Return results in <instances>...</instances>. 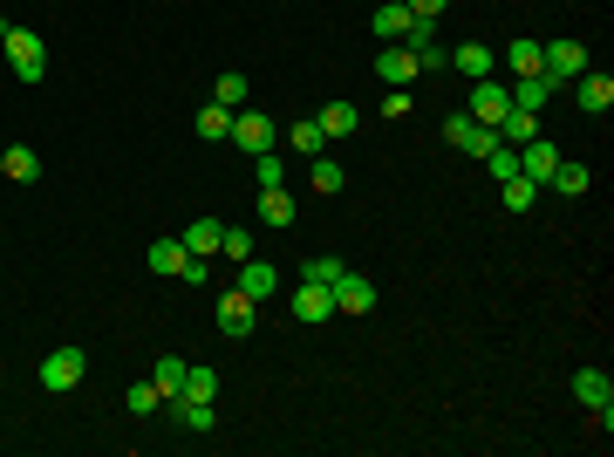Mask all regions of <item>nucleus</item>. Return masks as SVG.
I'll list each match as a JSON object with an SVG mask.
<instances>
[{
    "instance_id": "nucleus-38",
    "label": "nucleus",
    "mask_w": 614,
    "mask_h": 457,
    "mask_svg": "<svg viewBox=\"0 0 614 457\" xmlns=\"http://www.w3.org/2000/svg\"><path fill=\"white\" fill-rule=\"evenodd\" d=\"M219 253H226V260H253V232L226 226V239H219Z\"/></svg>"
},
{
    "instance_id": "nucleus-1",
    "label": "nucleus",
    "mask_w": 614,
    "mask_h": 457,
    "mask_svg": "<svg viewBox=\"0 0 614 457\" xmlns=\"http://www.w3.org/2000/svg\"><path fill=\"white\" fill-rule=\"evenodd\" d=\"M0 48H7V62H14V76H21V82H41V69H48V48H41L35 28L0 21Z\"/></svg>"
},
{
    "instance_id": "nucleus-10",
    "label": "nucleus",
    "mask_w": 614,
    "mask_h": 457,
    "mask_svg": "<svg viewBox=\"0 0 614 457\" xmlns=\"http://www.w3.org/2000/svg\"><path fill=\"white\" fill-rule=\"evenodd\" d=\"M253 307H260V301H246L239 287H226V294H219V335H232V342L253 335Z\"/></svg>"
},
{
    "instance_id": "nucleus-14",
    "label": "nucleus",
    "mask_w": 614,
    "mask_h": 457,
    "mask_svg": "<svg viewBox=\"0 0 614 457\" xmlns=\"http://www.w3.org/2000/svg\"><path fill=\"white\" fill-rule=\"evenodd\" d=\"M553 89H560V82H553V76H519V82H512V110L539 116V110H546V103H553Z\"/></svg>"
},
{
    "instance_id": "nucleus-5",
    "label": "nucleus",
    "mask_w": 614,
    "mask_h": 457,
    "mask_svg": "<svg viewBox=\"0 0 614 457\" xmlns=\"http://www.w3.org/2000/svg\"><path fill=\"white\" fill-rule=\"evenodd\" d=\"M444 144L464 151V157H485V151H492V130H485V123H471L464 110H451V116H444Z\"/></svg>"
},
{
    "instance_id": "nucleus-9",
    "label": "nucleus",
    "mask_w": 614,
    "mask_h": 457,
    "mask_svg": "<svg viewBox=\"0 0 614 457\" xmlns=\"http://www.w3.org/2000/svg\"><path fill=\"white\" fill-rule=\"evenodd\" d=\"M328 294H335V314H369V307H376V287H369V280H362V273H335V287H328Z\"/></svg>"
},
{
    "instance_id": "nucleus-31",
    "label": "nucleus",
    "mask_w": 614,
    "mask_h": 457,
    "mask_svg": "<svg viewBox=\"0 0 614 457\" xmlns=\"http://www.w3.org/2000/svg\"><path fill=\"white\" fill-rule=\"evenodd\" d=\"M505 69H512V76H539V41H512V48H505Z\"/></svg>"
},
{
    "instance_id": "nucleus-17",
    "label": "nucleus",
    "mask_w": 614,
    "mask_h": 457,
    "mask_svg": "<svg viewBox=\"0 0 614 457\" xmlns=\"http://www.w3.org/2000/svg\"><path fill=\"white\" fill-rule=\"evenodd\" d=\"M178 239H185V253H192V260H212V253H219V239H226V226H219V219H192Z\"/></svg>"
},
{
    "instance_id": "nucleus-25",
    "label": "nucleus",
    "mask_w": 614,
    "mask_h": 457,
    "mask_svg": "<svg viewBox=\"0 0 614 457\" xmlns=\"http://www.w3.org/2000/svg\"><path fill=\"white\" fill-rule=\"evenodd\" d=\"M314 123H321V137H348L362 116H355V103H328V110H314Z\"/></svg>"
},
{
    "instance_id": "nucleus-40",
    "label": "nucleus",
    "mask_w": 614,
    "mask_h": 457,
    "mask_svg": "<svg viewBox=\"0 0 614 457\" xmlns=\"http://www.w3.org/2000/svg\"><path fill=\"white\" fill-rule=\"evenodd\" d=\"M410 110H417V103H410V89H389V96H383V116H410Z\"/></svg>"
},
{
    "instance_id": "nucleus-7",
    "label": "nucleus",
    "mask_w": 614,
    "mask_h": 457,
    "mask_svg": "<svg viewBox=\"0 0 614 457\" xmlns=\"http://www.w3.org/2000/svg\"><path fill=\"white\" fill-rule=\"evenodd\" d=\"M232 144H239L246 157L273 151V116H260V110H232Z\"/></svg>"
},
{
    "instance_id": "nucleus-36",
    "label": "nucleus",
    "mask_w": 614,
    "mask_h": 457,
    "mask_svg": "<svg viewBox=\"0 0 614 457\" xmlns=\"http://www.w3.org/2000/svg\"><path fill=\"white\" fill-rule=\"evenodd\" d=\"M212 103L239 110V103H246V76H239V69H226V76H219V96H212Z\"/></svg>"
},
{
    "instance_id": "nucleus-33",
    "label": "nucleus",
    "mask_w": 614,
    "mask_h": 457,
    "mask_svg": "<svg viewBox=\"0 0 614 457\" xmlns=\"http://www.w3.org/2000/svg\"><path fill=\"white\" fill-rule=\"evenodd\" d=\"M478 164H492V178H499V185H505V178H519V151H512V144H499V137H492V151L478 157Z\"/></svg>"
},
{
    "instance_id": "nucleus-22",
    "label": "nucleus",
    "mask_w": 614,
    "mask_h": 457,
    "mask_svg": "<svg viewBox=\"0 0 614 457\" xmlns=\"http://www.w3.org/2000/svg\"><path fill=\"white\" fill-rule=\"evenodd\" d=\"M0 171H7L14 185H28V178H41V157L28 151V144H7V151H0Z\"/></svg>"
},
{
    "instance_id": "nucleus-18",
    "label": "nucleus",
    "mask_w": 614,
    "mask_h": 457,
    "mask_svg": "<svg viewBox=\"0 0 614 457\" xmlns=\"http://www.w3.org/2000/svg\"><path fill=\"white\" fill-rule=\"evenodd\" d=\"M328 314H335V294L314 287V280H301V287H294V321H328Z\"/></svg>"
},
{
    "instance_id": "nucleus-27",
    "label": "nucleus",
    "mask_w": 614,
    "mask_h": 457,
    "mask_svg": "<svg viewBox=\"0 0 614 457\" xmlns=\"http://www.w3.org/2000/svg\"><path fill=\"white\" fill-rule=\"evenodd\" d=\"M198 137H205V144H226V137H232V110H226V103L198 110Z\"/></svg>"
},
{
    "instance_id": "nucleus-39",
    "label": "nucleus",
    "mask_w": 614,
    "mask_h": 457,
    "mask_svg": "<svg viewBox=\"0 0 614 457\" xmlns=\"http://www.w3.org/2000/svg\"><path fill=\"white\" fill-rule=\"evenodd\" d=\"M253 171H260V191H267V185H287V164H280L273 151H260V157H253Z\"/></svg>"
},
{
    "instance_id": "nucleus-15",
    "label": "nucleus",
    "mask_w": 614,
    "mask_h": 457,
    "mask_svg": "<svg viewBox=\"0 0 614 457\" xmlns=\"http://www.w3.org/2000/svg\"><path fill=\"white\" fill-rule=\"evenodd\" d=\"M273 287H280V273L267 260H239V294L246 301H273Z\"/></svg>"
},
{
    "instance_id": "nucleus-37",
    "label": "nucleus",
    "mask_w": 614,
    "mask_h": 457,
    "mask_svg": "<svg viewBox=\"0 0 614 457\" xmlns=\"http://www.w3.org/2000/svg\"><path fill=\"white\" fill-rule=\"evenodd\" d=\"M123 403H130V417H151V410L164 403V396H157V382H137V389H130Z\"/></svg>"
},
{
    "instance_id": "nucleus-6",
    "label": "nucleus",
    "mask_w": 614,
    "mask_h": 457,
    "mask_svg": "<svg viewBox=\"0 0 614 457\" xmlns=\"http://www.w3.org/2000/svg\"><path fill=\"white\" fill-rule=\"evenodd\" d=\"M82 376H89V355H82V348H55V355L41 362V382H48L55 396H62V389H76Z\"/></svg>"
},
{
    "instance_id": "nucleus-12",
    "label": "nucleus",
    "mask_w": 614,
    "mask_h": 457,
    "mask_svg": "<svg viewBox=\"0 0 614 457\" xmlns=\"http://www.w3.org/2000/svg\"><path fill=\"white\" fill-rule=\"evenodd\" d=\"M553 164H560V151H553L546 137H526V144H519V178L546 185V178H553Z\"/></svg>"
},
{
    "instance_id": "nucleus-19",
    "label": "nucleus",
    "mask_w": 614,
    "mask_h": 457,
    "mask_svg": "<svg viewBox=\"0 0 614 457\" xmlns=\"http://www.w3.org/2000/svg\"><path fill=\"white\" fill-rule=\"evenodd\" d=\"M444 62H451L458 76H471V82H485V76H492V48H485V41H464V48H451Z\"/></svg>"
},
{
    "instance_id": "nucleus-35",
    "label": "nucleus",
    "mask_w": 614,
    "mask_h": 457,
    "mask_svg": "<svg viewBox=\"0 0 614 457\" xmlns=\"http://www.w3.org/2000/svg\"><path fill=\"white\" fill-rule=\"evenodd\" d=\"M335 273H342V260H335V253H314V260L301 267V280H314V287H335Z\"/></svg>"
},
{
    "instance_id": "nucleus-2",
    "label": "nucleus",
    "mask_w": 614,
    "mask_h": 457,
    "mask_svg": "<svg viewBox=\"0 0 614 457\" xmlns=\"http://www.w3.org/2000/svg\"><path fill=\"white\" fill-rule=\"evenodd\" d=\"M512 110V89H505L499 76H485V82H471V103H464V116L471 123H485V130H499V116Z\"/></svg>"
},
{
    "instance_id": "nucleus-3",
    "label": "nucleus",
    "mask_w": 614,
    "mask_h": 457,
    "mask_svg": "<svg viewBox=\"0 0 614 457\" xmlns=\"http://www.w3.org/2000/svg\"><path fill=\"white\" fill-rule=\"evenodd\" d=\"M157 273H171V280H205V260L185 253V239H151V253H144Z\"/></svg>"
},
{
    "instance_id": "nucleus-30",
    "label": "nucleus",
    "mask_w": 614,
    "mask_h": 457,
    "mask_svg": "<svg viewBox=\"0 0 614 457\" xmlns=\"http://www.w3.org/2000/svg\"><path fill=\"white\" fill-rule=\"evenodd\" d=\"M499 198H505V212H533V205H539V185H533V178H505Z\"/></svg>"
},
{
    "instance_id": "nucleus-34",
    "label": "nucleus",
    "mask_w": 614,
    "mask_h": 457,
    "mask_svg": "<svg viewBox=\"0 0 614 457\" xmlns=\"http://www.w3.org/2000/svg\"><path fill=\"white\" fill-rule=\"evenodd\" d=\"M185 369H192V362H178V355H164V362H157V396H178V389H185Z\"/></svg>"
},
{
    "instance_id": "nucleus-13",
    "label": "nucleus",
    "mask_w": 614,
    "mask_h": 457,
    "mask_svg": "<svg viewBox=\"0 0 614 457\" xmlns=\"http://www.w3.org/2000/svg\"><path fill=\"white\" fill-rule=\"evenodd\" d=\"M574 396L594 410V417H601V410H614V376H608V369H580V376H574Z\"/></svg>"
},
{
    "instance_id": "nucleus-42",
    "label": "nucleus",
    "mask_w": 614,
    "mask_h": 457,
    "mask_svg": "<svg viewBox=\"0 0 614 457\" xmlns=\"http://www.w3.org/2000/svg\"><path fill=\"white\" fill-rule=\"evenodd\" d=\"M0 178H7V171H0Z\"/></svg>"
},
{
    "instance_id": "nucleus-26",
    "label": "nucleus",
    "mask_w": 614,
    "mask_h": 457,
    "mask_svg": "<svg viewBox=\"0 0 614 457\" xmlns=\"http://www.w3.org/2000/svg\"><path fill=\"white\" fill-rule=\"evenodd\" d=\"M307 164H314L307 178H314V191H321V198H335V191L348 185V171H342V164H335V157H307Z\"/></svg>"
},
{
    "instance_id": "nucleus-32",
    "label": "nucleus",
    "mask_w": 614,
    "mask_h": 457,
    "mask_svg": "<svg viewBox=\"0 0 614 457\" xmlns=\"http://www.w3.org/2000/svg\"><path fill=\"white\" fill-rule=\"evenodd\" d=\"M287 144H294L301 157H321V144H328V137H321V123H314V116H301V123L287 130Z\"/></svg>"
},
{
    "instance_id": "nucleus-20",
    "label": "nucleus",
    "mask_w": 614,
    "mask_h": 457,
    "mask_svg": "<svg viewBox=\"0 0 614 457\" xmlns=\"http://www.w3.org/2000/svg\"><path fill=\"white\" fill-rule=\"evenodd\" d=\"M574 96H580V110H587V116L614 110V82H608V76H594V69H587V76H574Z\"/></svg>"
},
{
    "instance_id": "nucleus-16",
    "label": "nucleus",
    "mask_w": 614,
    "mask_h": 457,
    "mask_svg": "<svg viewBox=\"0 0 614 457\" xmlns=\"http://www.w3.org/2000/svg\"><path fill=\"white\" fill-rule=\"evenodd\" d=\"M164 410L185 423V430H198V437H205V430L219 423V403H192V396H164Z\"/></svg>"
},
{
    "instance_id": "nucleus-23",
    "label": "nucleus",
    "mask_w": 614,
    "mask_h": 457,
    "mask_svg": "<svg viewBox=\"0 0 614 457\" xmlns=\"http://www.w3.org/2000/svg\"><path fill=\"white\" fill-rule=\"evenodd\" d=\"M260 226H294V198H287V185L260 191Z\"/></svg>"
},
{
    "instance_id": "nucleus-21",
    "label": "nucleus",
    "mask_w": 614,
    "mask_h": 457,
    "mask_svg": "<svg viewBox=\"0 0 614 457\" xmlns=\"http://www.w3.org/2000/svg\"><path fill=\"white\" fill-rule=\"evenodd\" d=\"M410 21H417V14H410V7H403V0H383V7H376V21H369V28H376V41H403V28H410Z\"/></svg>"
},
{
    "instance_id": "nucleus-4",
    "label": "nucleus",
    "mask_w": 614,
    "mask_h": 457,
    "mask_svg": "<svg viewBox=\"0 0 614 457\" xmlns=\"http://www.w3.org/2000/svg\"><path fill=\"white\" fill-rule=\"evenodd\" d=\"M539 76H553V82L587 76V48H580V41H546V48H539Z\"/></svg>"
},
{
    "instance_id": "nucleus-29",
    "label": "nucleus",
    "mask_w": 614,
    "mask_h": 457,
    "mask_svg": "<svg viewBox=\"0 0 614 457\" xmlns=\"http://www.w3.org/2000/svg\"><path fill=\"white\" fill-rule=\"evenodd\" d=\"M178 396H192V403H219V369H185V389Z\"/></svg>"
},
{
    "instance_id": "nucleus-28",
    "label": "nucleus",
    "mask_w": 614,
    "mask_h": 457,
    "mask_svg": "<svg viewBox=\"0 0 614 457\" xmlns=\"http://www.w3.org/2000/svg\"><path fill=\"white\" fill-rule=\"evenodd\" d=\"M546 185L560 191V198H580V191H587V164H567V157H560V164H553V178H546Z\"/></svg>"
},
{
    "instance_id": "nucleus-41",
    "label": "nucleus",
    "mask_w": 614,
    "mask_h": 457,
    "mask_svg": "<svg viewBox=\"0 0 614 457\" xmlns=\"http://www.w3.org/2000/svg\"><path fill=\"white\" fill-rule=\"evenodd\" d=\"M403 7H410V14H417V21H437V14H444V7H451V0H403Z\"/></svg>"
},
{
    "instance_id": "nucleus-8",
    "label": "nucleus",
    "mask_w": 614,
    "mask_h": 457,
    "mask_svg": "<svg viewBox=\"0 0 614 457\" xmlns=\"http://www.w3.org/2000/svg\"><path fill=\"white\" fill-rule=\"evenodd\" d=\"M376 76H383V89H410L423 69H417V55H410L403 41H383V55H376Z\"/></svg>"
},
{
    "instance_id": "nucleus-24",
    "label": "nucleus",
    "mask_w": 614,
    "mask_h": 457,
    "mask_svg": "<svg viewBox=\"0 0 614 457\" xmlns=\"http://www.w3.org/2000/svg\"><path fill=\"white\" fill-rule=\"evenodd\" d=\"M492 137H499V144H512V151H519L526 137H539V116H526V110H505V116H499V130H492Z\"/></svg>"
},
{
    "instance_id": "nucleus-11",
    "label": "nucleus",
    "mask_w": 614,
    "mask_h": 457,
    "mask_svg": "<svg viewBox=\"0 0 614 457\" xmlns=\"http://www.w3.org/2000/svg\"><path fill=\"white\" fill-rule=\"evenodd\" d=\"M403 48L417 55V69H444V48H437V21H410V28H403Z\"/></svg>"
}]
</instances>
